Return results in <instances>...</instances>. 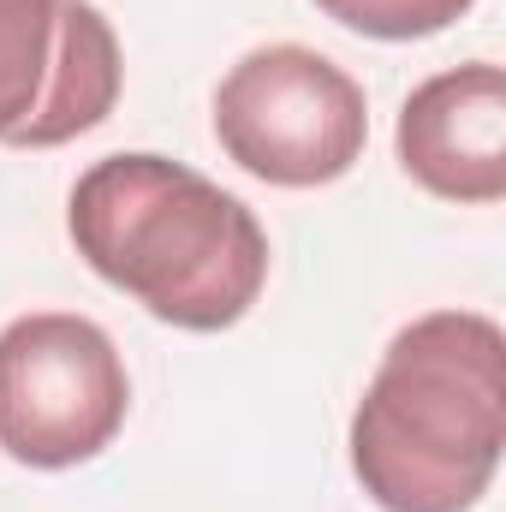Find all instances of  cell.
Segmentation results:
<instances>
[{
  "label": "cell",
  "instance_id": "obj_1",
  "mask_svg": "<svg viewBox=\"0 0 506 512\" xmlns=\"http://www.w3.org/2000/svg\"><path fill=\"white\" fill-rule=\"evenodd\" d=\"M66 233L108 286L185 334L245 322L274 256L245 197L155 149H120L78 173Z\"/></svg>",
  "mask_w": 506,
  "mask_h": 512
},
{
  "label": "cell",
  "instance_id": "obj_2",
  "mask_svg": "<svg viewBox=\"0 0 506 512\" xmlns=\"http://www.w3.org/2000/svg\"><path fill=\"white\" fill-rule=\"evenodd\" d=\"M352 477L381 512H471L506 447V334L483 310L405 322L352 411Z\"/></svg>",
  "mask_w": 506,
  "mask_h": 512
},
{
  "label": "cell",
  "instance_id": "obj_3",
  "mask_svg": "<svg viewBox=\"0 0 506 512\" xmlns=\"http://www.w3.org/2000/svg\"><path fill=\"white\" fill-rule=\"evenodd\" d=\"M215 143L262 185L316 191L364 161L370 102L364 84L328 54L268 42L215 84Z\"/></svg>",
  "mask_w": 506,
  "mask_h": 512
},
{
  "label": "cell",
  "instance_id": "obj_4",
  "mask_svg": "<svg viewBox=\"0 0 506 512\" xmlns=\"http://www.w3.org/2000/svg\"><path fill=\"white\" fill-rule=\"evenodd\" d=\"M131 376L102 322L30 310L0 328V453L30 471H72L114 447Z\"/></svg>",
  "mask_w": 506,
  "mask_h": 512
},
{
  "label": "cell",
  "instance_id": "obj_5",
  "mask_svg": "<svg viewBox=\"0 0 506 512\" xmlns=\"http://www.w3.org/2000/svg\"><path fill=\"white\" fill-rule=\"evenodd\" d=\"M120 36L96 0H0V143L60 149L120 102Z\"/></svg>",
  "mask_w": 506,
  "mask_h": 512
},
{
  "label": "cell",
  "instance_id": "obj_6",
  "mask_svg": "<svg viewBox=\"0 0 506 512\" xmlns=\"http://www.w3.org/2000/svg\"><path fill=\"white\" fill-rule=\"evenodd\" d=\"M393 149L411 185L441 203H501L506 197V72L471 60L423 78L393 126Z\"/></svg>",
  "mask_w": 506,
  "mask_h": 512
},
{
  "label": "cell",
  "instance_id": "obj_7",
  "mask_svg": "<svg viewBox=\"0 0 506 512\" xmlns=\"http://www.w3.org/2000/svg\"><path fill=\"white\" fill-rule=\"evenodd\" d=\"M471 6L477 0H316V12H328L340 30L370 36V42H423V36H441Z\"/></svg>",
  "mask_w": 506,
  "mask_h": 512
}]
</instances>
